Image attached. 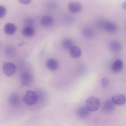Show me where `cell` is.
<instances>
[{
	"mask_svg": "<svg viewBox=\"0 0 126 126\" xmlns=\"http://www.w3.org/2000/svg\"><path fill=\"white\" fill-rule=\"evenodd\" d=\"M100 102L97 97L91 96L88 98L85 102L86 107L90 111H95L97 110L100 106Z\"/></svg>",
	"mask_w": 126,
	"mask_h": 126,
	"instance_id": "obj_1",
	"label": "cell"
},
{
	"mask_svg": "<svg viewBox=\"0 0 126 126\" xmlns=\"http://www.w3.org/2000/svg\"><path fill=\"white\" fill-rule=\"evenodd\" d=\"M38 96L35 92L31 91H27L23 98L24 102L29 105L35 104L37 101Z\"/></svg>",
	"mask_w": 126,
	"mask_h": 126,
	"instance_id": "obj_2",
	"label": "cell"
},
{
	"mask_svg": "<svg viewBox=\"0 0 126 126\" xmlns=\"http://www.w3.org/2000/svg\"><path fill=\"white\" fill-rule=\"evenodd\" d=\"M16 70L15 65L11 62H7L3 65V71L4 74L8 76H10L15 73Z\"/></svg>",
	"mask_w": 126,
	"mask_h": 126,
	"instance_id": "obj_3",
	"label": "cell"
},
{
	"mask_svg": "<svg viewBox=\"0 0 126 126\" xmlns=\"http://www.w3.org/2000/svg\"><path fill=\"white\" fill-rule=\"evenodd\" d=\"M20 79L22 84L29 86L32 82L33 77L30 73L24 72L21 74Z\"/></svg>",
	"mask_w": 126,
	"mask_h": 126,
	"instance_id": "obj_4",
	"label": "cell"
},
{
	"mask_svg": "<svg viewBox=\"0 0 126 126\" xmlns=\"http://www.w3.org/2000/svg\"><path fill=\"white\" fill-rule=\"evenodd\" d=\"M68 8L69 11L71 13H76L79 12L81 10L82 7L81 4L77 1H71L68 4Z\"/></svg>",
	"mask_w": 126,
	"mask_h": 126,
	"instance_id": "obj_5",
	"label": "cell"
},
{
	"mask_svg": "<svg viewBox=\"0 0 126 126\" xmlns=\"http://www.w3.org/2000/svg\"><path fill=\"white\" fill-rule=\"evenodd\" d=\"M111 100L114 104L119 105H122L126 102V97L125 95L123 94H117L112 96Z\"/></svg>",
	"mask_w": 126,
	"mask_h": 126,
	"instance_id": "obj_6",
	"label": "cell"
},
{
	"mask_svg": "<svg viewBox=\"0 0 126 126\" xmlns=\"http://www.w3.org/2000/svg\"><path fill=\"white\" fill-rule=\"evenodd\" d=\"M53 22L54 19L52 16L48 15H46L42 18L40 23L42 26L45 27H48L52 26Z\"/></svg>",
	"mask_w": 126,
	"mask_h": 126,
	"instance_id": "obj_7",
	"label": "cell"
},
{
	"mask_svg": "<svg viewBox=\"0 0 126 126\" xmlns=\"http://www.w3.org/2000/svg\"><path fill=\"white\" fill-rule=\"evenodd\" d=\"M102 28L110 32H115L117 29V26L115 23L111 22L105 21H104Z\"/></svg>",
	"mask_w": 126,
	"mask_h": 126,
	"instance_id": "obj_8",
	"label": "cell"
},
{
	"mask_svg": "<svg viewBox=\"0 0 126 126\" xmlns=\"http://www.w3.org/2000/svg\"><path fill=\"white\" fill-rule=\"evenodd\" d=\"M123 68V61L120 59H117L113 63L112 69L114 72L118 73L121 71Z\"/></svg>",
	"mask_w": 126,
	"mask_h": 126,
	"instance_id": "obj_9",
	"label": "cell"
},
{
	"mask_svg": "<svg viewBox=\"0 0 126 126\" xmlns=\"http://www.w3.org/2000/svg\"><path fill=\"white\" fill-rule=\"evenodd\" d=\"M16 30V26L14 24L8 23L6 24L4 28L5 32L6 34L11 35L14 34Z\"/></svg>",
	"mask_w": 126,
	"mask_h": 126,
	"instance_id": "obj_10",
	"label": "cell"
},
{
	"mask_svg": "<svg viewBox=\"0 0 126 126\" xmlns=\"http://www.w3.org/2000/svg\"><path fill=\"white\" fill-rule=\"evenodd\" d=\"M90 112V111L86 107L82 106L78 109L77 111V114L79 117L84 118L89 116Z\"/></svg>",
	"mask_w": 126,
	"mask_h": 126,
	"instance_id": "obj_11",
	"label": "cell"
},
{
	"mask_svg": "<svg viewBox=\"0 0 126 126\" xmlns=\"http://www.w3.org/2000/svg\"><path fill=\"white\" fill-rule=\"evenodd\" d=\"M115 107L114 103L111 100H107L104 102L103 105V109L105 111L110 112L113 110Z\"/></svg>",
	"mask_w": 126,
	"mask_h": 126,
	"instance_id": "obj_12",
	"label": "cell"
},
{
	"mask_svg": "<svg viewBox=\"0 0 126 126\" xmlns=\"http://www.w3.org/2000/svg\"><path fill=\"white\" fill-rule=\"evenodd\" d=\"M69 49L70 55L73 58H78L81 55V51L79 47L74 46Z\"/></svg>",
	"mask_w": 126,
	"mask_h": 126,
	"instance_id": "obj_13",
	"label": "cell"
},
{
	"mask_svg": "<svg viewBox=\"0 0 126 126\" xmlns=\"http://www.w3.org/2000/svg\"><path fill=\"white\" fill-rule=\"evenodd\" d=\"M10 104L12 105L16 106L20 102V99L18 95L16 93H13L10 95L9 98Z\"/></svg>",
	"mask_w": 126,
	"mask_h": 126,
	"instance_id": "obj_14",
	"label": "cell"
},
{
	"mask_svg": "<svg viewBox=\"0 0 126 126\" xmlns=\"http://www.w3.org/2000/svg\"><path fill=\"white\" fill-rule=\"evenodd\" d=\"M109 47L110 50L112 51L118 52L121 50L122 46L121 43L117 41H113L110 42Z\"/></svg>",
	"mask_w": 126,
	"mask_h": 126,
	"instance_id": "obj_15",
	"label": "cell"
},
{
	"mask_svg": "<svg viewBox=\"0 0 126 126\" xmlns=\"http://www.w3.org/2000/svg\"><path fill=\"white\" fill-rule=\"evenodd\" d=\"M46 65L48 69L52 71L56 70L58 66V62L53 59H49L47 60Z\"/></svg>",
	"mask_w": 126,
	"mask_h": 126,
	"instance_id": "obj_16",
	"label": "cell"
},
{
	"mask_svg": "<svg viewBox=\"0 0 126 126\" xmlns=\"http://www.w3.org/2000/svg\"><path fill=\"white\" fill-rule=\"evenodd\" d=\"M22 33L26 37H31L33 35L34 31L32 27L25 26L23 29Z\"/></svg>",
	"mask_w": 126,
	"mask_h": 126,
	"instance_id": "obj_17",
	"label": "cell"
},
{
	"mask_svg": "<svg viewBox=\"0 0 126 126\" xmlns=\"http://www.w3.org/2000/svg\"><path fill=\"white\" fill-rule=\"evenodd\" d=\"M62 44L63 48L65 49H69L74 46V43L71 39L66 38L63 40Z\"/></svg>",
	"mask_w": 126,
	"mask_h": 126,
	"instance_id": "obj_18",
	"label": "cell"
},
{
	"mask_svg": "<svg viewBox=\"0 0 126 126\" xmlns=\"http://www.w3.org/2000/svg\"><path fill=\"white\" fill-rule=\"evenodd\" d=\"M82 33L84 36L89 38H92L94 35V32L92 29L88 27L84 28L82 31Z\"/></svg>",
	"mask_w": 126,
	"mask_h": 126,
	"instance_id": "obj_19",
	"label": "cell"
},
{
	"mask_svg": "<svg viewBox=\"0 0 126 126\" xmlns=\"http://www.w3.org/2000/svg\"><path fill=\"white\" fill-rule=\"evenodd\" d=\"M24 23L26 26L32 27L34 25L35 21L32 18H28L25 20Z\"/></svg>",
	"mask_w": 126,
	"mask_h": 126,
	"instance_id": "obj_20",
	"label": "cell"
},
{
	"mask_svg": "<svg viewBox=\"0 0 126 126\" xmlns=\"http://www.w3.org/2000/svg\"><path fill=\"white\" fill-rule=\"evenodd\" d=\"M57 6V3L54 1H50L48 2L47 4V8L50 10H53L56 8Z\"/></svg>",
	"mask_w": 126,
	"mask_h": 126,
	"instance_id": "obj_21",
	"label": "cell"
},
{
	"mask_svg": "<svg viewBox=\"0 0 126 126\" xmlns=\"http://www.w3.org/2000/svg\"><path fill=\"white\" fill-rule=\"evenodd\" d=\"M101 82L102 87L103 88H105L109 84L110 80L108 78H104L101 79Z\"/></svg>",
	"mask_w": 126,
	"mask_h": 126,
	"instance_id": "obj_22",
	"label": "cell"
},
{
	"mask_svg": "<svg viewBox=\"0 0 126 126\" xmlns=\"http://www.w3.org/2000/svg\"><path fill=\"white\" fill-rule=\"evenodd\" d=\"M6 9L3 6L0 5V19L3 17L6 13Z\"/></svg>",
	"mask_w": 126,
	"mask_h": 126,
	"instance_id": "obj_23",
	"label": "cell"
},
{
	"mask_svg": "<svg viewBox=\"0 0 126 126\" xmlns=\"http://www.w3.org/2000/svg\"><path fill=\"white\" fill-rule=\"evenodd\" d=\"M6 52L7 54L9 55H12L13 54L14 50L12 48L9 47L6 48Z\"/></svg>",
	"mask_w": 126,
	"mask_h": 126,
	"instance_id": "obj_24",
	"label": "cell"
},
{
	"mask_svg": "<svg viewBox=\"0 0 126 126\" xmlns=\"http://www.w3.org/2000/svg\"><path fill=\"white\" fill-rule=\"evenodd\" d=\"M18 1L21 3L24 4H29L32 0H18Z\"/></svg>",
	"mask_w": 126,
	"mask_h": 126,
	"instance_id": "obj_25",
	"label": "cell"
},
{
	"mask_svg": "<svg viewBox=\"0 0 126 126\" xmlns=\"http://www.w3.org/2000/svg\"><path fill=\"white\" fill-rule=\"evenodd\" d=\"M126 2H124L122 4V7L123 8L126 9Z\"/></svg>",
	"mask_w": 126,
	"mask_h": 126,
	"instance_id": "obj_26",
	"label": "cell"
}]
</instances>
